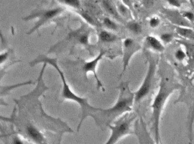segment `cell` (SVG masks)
I'll list each match as a JSON object with an SVG mask.
<instances>
[{"label": "cell", "instance_id": "52a82bcc", "mask_svg": "<svg viewBox=\"0 0 194 144\" xmlns=\"http://www.w3.org/2000/svg\"><path fill=\"white\" fill-rule=\"evenodd\" d=\"M141 46L131 38L124 40L123 43V69L119 78H122L133 55L141 49Z\"/></svg>", "mask_w": 194, "mask_h": 144}, {"label": "cell", "instance_id": "ffe728a7", "mask_svg": "<svg viewBox=\"0 0 194 144\" xmlns=\"http://www.w3.org/2000/svg\"><path fill=\"white\" fill-rule=\"evenodd\" d=\"M182 16L188 21H194V14L191 11H184L182 14Z\"/></svg>", "mask_w": 194, "mask_h": 144}, {"label": "cell", "instance_id": "6da1fadb", "mask_svg": "<svg viewBox=\"0 0 194 144\" xmlns=\"http://www.w3.org/2000/svg\"><path fill=\"white\" fill-rule=\"evenodd\" d=\"M119 95L117 102L112 107L107 109H100L95 114L94 119L97 125L108 126L125 113L131 112L134 104V92L129 87V83L123 82L117 87Z\"/></svg>", "mask_w": 194, "mask_h": 144}, {"label": "cell", "instance_id": "8992f818", "mask_svg": "<svg viewBox=\"0 0 194 144\" xmlns=\"http://www.w3.org/2000/svg\"><path fill=\"white\" fill-rule=\"evenodd\" d=\"M63 11V9L61 8H54L52 9L41 11L37 13H32L29 16L23 18L25 21H29L32 19L38 18V20L35 23L34 26L29 31L27 34H31L34 31L38 30L41 26L44 25L47 21L50 20L52 18L57 16L59 14H61Z\"/></svg>", "mask_w": 194, "mask_h": 144}, {"label": "cell", "instance_id": "2e32d148", "mask_svg": "<svg viewBox=\"0 0 194 144\" xmlns=\"http://www.w3.org/2000/svg\"><path fill=\"white\" fill-rule=\"evenodd\" d=\"M65 4L73 7L74 8H79L80 6V2L79 0H61Z\"/></svg>", "mask_w": 194, "mask_h": 144}, {"label": "cell", "instance_id": "cb8c5ba5", "mask_svg": "<svg viewBox=\"0 0 194 144\" xmlns=\"http://www.w3.org/2000/svg\"><path fill=\"white\" fill-rule=\"evenodd\" d=\"M79 41L82 43L84 44H87L88 42V37L87 35H83L81 36V37L79 39Z\"/></svg>", "mask_w": 194, "mask_h": 144}, {"label": "cell", "instance_id": "d6986e66", "mask_svg": "<svg viewBox=\"0 0 194 144\" xmlns=\"http://www.w3.org/2000/svg\"><path fill=\"white\" fill-rule=\"evenodd\" d=\"M178 32L179 34L183 37H191L193 33L190 29L185 28H179L178 29Z\"/></svg>", "mask_w": 194, "mask_h": 144}, {"label": "cell", "instance_id": "44dd1931", "mask_svg": "<svg viewBox=\"0 0 194 144\" xmlns=\"http://www.w3.org/2000/svg\"><path fill=\"white\" fill-rule=\"evenodd\" d=\"M167 2H169V4L173 6L176 7V8H179L181 6V2L179 1V0H167Z\"/></svg>", "mask_w": 194, "mask_h": 144}, {"label": "cell", "instance_id": "30bf717a", "mask_svg": "<svg viewBox=\"0 0 194 144\" xmlns=\"http://www.w3.org/2000/svg\"><path fill=\"white\" fill-rule=\"evenodd\" d=\"M34 82L31 80H29L28 82L24 83H18L14 85H8V86H4L3 87L1 85V98L3 96H6L8 95L9 93L10 92V91L13 90V89H15L16 88L20 87L21 86L26 85H29V84H33Z\"/></svg>", "mask_w": 194, "mask_h": 144}, {"label": "cell", "instance_id": "9a60e30c", "mask_svg": "<svg viewBox=\"0 0 194 144\" xmlns=\"http://www.w3.org/2000/svg\"><path fill=\"white\" fill-rule=\"evenodd\" d=\"M104 24L107 28H108L109 29H111V30H116L118 28L117 24L114 22L112 21L111 19H109V18H104Z\"/></svg>", "mask_w": 194, "mask_h": 144}, {"label": "cell", "instance_id": "7c38bea8", "mask_svg": "<svg viewBox=\"0 0 194 144\" xmlns=\"http://www.w3.org/2000/svg\"><path fill=\"white\" fill-rule=\"evenodd\" d=\"M128 29L135 34H140L143 31V27L137 22H131L127 25Z\"/></svg>", "mask_w": 194, "mask_h": 144}, {"label": "cell", "instance_id": "277c9868", "mask_svg": "<svg viewBox=\"0 0 194 144\" xmlns=\"http://www.w3.org/2000/svg\"><path fill=\"white\" fill-rule=\"evenodd\" d=\"M136 117L137 114L131 111L123 114L109 124L107 126L112 132L106 144H116L123 137L133 133L132 126Z\"/></svg>", "mask_w": 194, "mask_h": 144}, {"label": "cell", "instance_id": "ac0fdd59", "mask_svg": "<svg viewBox=\"0 0 194 144\" xmlns=\"http://www.w3.org/2000/svg\"><path fill=\"white\" fill-rule=\"evenodd\" d=\"M160 20L159 18L157 17H154L150 19L149 20V25L152 28H156L160 24Z\"/></svg>", "mask_w": 194, "mask_h": 144}, {"label": "cell", "instance_id": "4fadbf2b", "mask_svg": "<svg viewBox=\"0 0 194 144\" xmlns=\"http://www.w3.org/2000/svg\"><path fill=\"white\" fill-rule=\"evenodd\" d=\"M174 56L176 61L179 62H182L186 59L187 55L186 53L182 49L179 48L176 49L174 52Z\"/></svg>", "mask_w": 194, "mask_h": 144}, {"label": "cell", "instance_id": "5b68a950", "mask_svg": "<svg viewBox=\"0 0 194 144\" xmlns=\"http://www.w3.org/2000/svg\"><path fill=\"white\" fill-rule=\"evenodd\" d=\"M147 70L143 82L140 88L134 92V103H139L144 100L150 93L153 87L157 62L151 56L147 58Z\"/></svg>", "mask_w": 194, "mask_h": 144}, {"label": "cell", "instance_id": "9c48e42d", "mask_svg": "<svg viewBox=\"0 0 194 144\" xmlns=\"http://www.w3.org/2000/svg\"><path fill=\"white\" fill-rule=\"evenodd\" d=\"M146 44L147 46L154 52H162L165 48L164 43L154 36L149 35L146 38Z\"/></svg>", "mask_w": 194, "mask_h": 144}, {"label": "cell", "instance_id": "d4e9b609", "mask_svg": "<svg viewBox=\"0 0 194 144\" xmlns=\"http://www.w3.org/2000/svg\"><path fill=\"white\" fill-rule=\"evenodd\" d=\"M155 0H143L144 5L147 7H151L153 6Z\"/></svg>", "mask_w": 194, "mask_h": 144}, {"label": "cell", "instance_id": "ba28073f", "mask_svg": "<svg viewBox=\"0 0 194 144\" xmlns=\"http://www.w3.org/2000/svg\"><path fill=\"white\" fill-rule=\"evenodd\" d=\"M107 53L106 51L102 50L100 52L99 54L96 57L95 59H93L92 61L89 62H84L83 66V70L84 72L85 75H86L89 72H91L93 73L94 77L96 79V83H97V89H102V91H105V90L102 85V83L99 79L97 72H96V67L98 64L99 62L102 59L103 56Z\"/></svg>", "mask_w": 194, "mask_h": 144}, {"label": "cell", "instance_id": "484cf974", "mask_svg": "<svg viewBox=\"0 0 194 144\" xmlns=\"http://www.w3.org/2000/svg\"><path fill=\"white\" fill-rule=\"evenodd\" d=\"M123 2H124L126 5H128V4H129V0H123Z\"/></svg>", "mask_w": 194, "mask_h": 144}, {"label": "cell", "instance_id": "5bb4252c", "mask_svg": "<svg viewBox=\"0 0 194 144\" xmlns=\"http://www.w3.org/2000/svg\"><path fill=\"white\" fill-rule=\"evenodd\" d=\"M173 35L170 32H164L160 36L161 41L164 44H168L170 43L173 40Z\"/></svg>", "mask_w": 194, "mask_h": 144}, {"label": "cell", "instance_id": "7402d4cb", "mask_svg": "<svg viewBox=\"0 0 194 144\" xmlns=\"http://www.w3.org/2000/svg\"><path fill=\"white\" fill-rule=\"evenodd\" d=\"M81 16L83 17V18H84L86 21H88V22H90V23H93V20L91 18V17L90 16V15H88L87 13H82Z\"/></svg>", "mask_w": 194, "mask_h": 144}, {"label": "cell", "instance_id": "3957f363", "mask_svg": "<svg viewBox=\"0 0 194 144\" xmlns=\"http://www.w3.org/2000/svg\"><path fill=\"white\" fill-rule=\"evenodd\" d=\"M179 88L180 85L178 83L173 82L166 77L161 78L158 91L154 98L151 105L152 128L155 142L157 144L160 143L159 125L162 112L169 96Z\"/></svg>", "mask_w": 194, "mask_h": 144}, {"label": "cell", "instance_id": "8fae6325", "mask_svg": "<svg viewBox=\"0 0 194 144\" xmlns=\"http://www.w3.org/2000/svg\"><path fill=\"white\" fill-rule=\"evenodd\" d=\"M100 40L104 43H112L116 41L117 39V37L109 31L103 30L99 34Z\"/></svg>", "mask_w": 194, "mask_h": 144}, {"label": "cell", "instance_id": "7a4b0ae2", "mask_svg": "<svg viewBox=\"0 0 194 144\" xmlns=\"http://www.w3.org/2000/svg\"><path fill=\"white\" fill-rule=\"evenodd\" d=\"M40 63H46L47 64H49L51 66L54 67V68L57 71V72H58L59 75L61 76V82L63 83L61 97L65 99L75 101L80 105L82 109V113L80 121L77 128L78 131H79L80 129L82 123L83 121L85 120V119L88 116H91L94 119L95 117L96 113H97L101 108L93 107L88 103V99L87 98L80 97L72 91L71 90L70 88V86L66 82L64 73L61 71V69L59 68L58 64L57 59L56 58H51L47 57L44 55H40L34 60L30 62L29 64L31 67H32Z\"/></svg>", "mask_w": 194, "mask_h": 144}, {"label": "cell", "instance_id": "603a6c76", "mask_svg": "<svg viewBox=\"0 0 194 144\" xmlns=\"http://www.w3.org/2000/svg\"><path fill=\"white\" fill-rule=\"evenodd\" d=\"M119 11L123 16H126L128 14L127 8L123 5H120L119 7Z\"/></svg>", "mask_w": 194, "mask_h": 144}, {"label": "cell", "instance_id": "e0dca14e", "mask_svg": "<svg viewBox=\"0 0 194 144\" xmlns=\"http://www.w3.org/2000/svg\"><path fill=\"white\" fill-rule=\"evenodd\" d=\"M103 5L105 7V9L107 10V11L110 13L111 14H112L113 16H116L117 15V13H116V11L114 10V9L113 8L112 5L108 1H104L103 2Z\"/></svg>", "mask_w": 194, "mask_h": 144}]
</instances>
